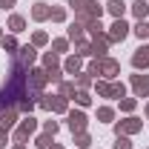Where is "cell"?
I'll list each match as a JSON object with an SVG mask.
<instances>
[{
  "label": "cell",
  "instance_id": "1",
  "mask_svg": "<svg viewBox=\"0 0 149 149\" xmlns=\"http://www.w3.org/2000/svg\"><path fill=\"white\" fill-rule=\"evenodd\" d=\"M100 15H103V9H100L95 0H83V6L74 12V20L83 23V26H89V23H95V20H100Z\"/></svg>",
  "mask_w": 149,
  "mask_h": 149
},
{
  "label": "cell",
  "instance_id": "2",
  "mask_svg": "<svg viewBox=\"0 0 149 149\" xmlns=\"http://www.w3.org/2000/svg\"><path fill=\"white\" fill-rule=\"evenodd\" d=\"M35 129H37V120L29 115V118H23V120L17 123V129L12 132V135H15V141H17V143H26V141H29V135H32Z\"/></svg>",
  "mask_w": 149,
  "mask_h": 149
},
{
  "label": "cell",
  "instance_id": "3",
  "mask_svg": "<svg viewBox=\"0 0 149 149\" xmlns=\"http://www.w3.org/2000/svg\"><path fill=\"white\" fill-rule=\"evenodd\" d=\"M97 63H100V74H103L106 80H112L115 74L120 72V63H118L115 57H97Z\"/></svg>",
  "mask_w": 149,
  "mask_h": 149
},
{
  "label": "cell",
  "instance_id": "4",
  "mask_svg": "<svg viewBox=\"0 0 149 149\" xmlns=\"http://www.w3.org/2000/svg\"><path fill=\"white\" fill-rule=\"evenodd\" d=\"M132 89L138 97H146L149 95V74H132Z\"/></svg>",
  "mask_w": 149,
  "mask_h": 149
},
{
  "label": "cell",
  "instance_id": "5",
  "mask_svg": "<svg viewBox=\"0 0 149 149\" xmlns=\"http://www.w3.org/2000/svg\"><path fill=\"white\" fill-rule=\"evenodd\" d=\"M17 123V106H6V109H0V126L3 129H12Z\"/></svg>",
  "mask_w": 149,
  "mask_h": 149
},
{
  "label": "cell",
  "instance_id": "6",
  "mask_svg": "<svg viewBox=\"0 0 149 149\" xmlns=\"http://www.w3.org/2000/svg\"><path fill=\"white\" fill-rule=\"evenodd\" d=\"M126 35H129V26H126V20H123V17L115 20V23H112V32H109V40H112V43H118V40H123Z\"/></svg>",
  "mask_w": 149,
  "mask_h": 149
},
{
  "label": "cell",
  "instance_id": "7",
  "mask_svg": "<svg viewBox=\"0 0 149 149\" xmlns=\"http://www.w3.org/2000/svg\"><path fill=\"white\" fill-rule=\"evenodd\" d=\"M69 129H72V135L86 132V115L83 112H69Z\"/></svg>",
  "mask_w": 149,
  "mask_h": 149
},
{
  "label": "cell",
  "instance_id": "8",
  "mask_svg": "<svg viewBox=\"0 0 149 149\" xmlns=\"http://www.w3.org/2000/svg\"><path fill=\"white\" fill-rule=\"evenodd\" d=\"M141 120L138 118H126V120H120L118 123V135H135V132H141Z\"/></svg>",
  "mask_w": 149,
  "mask_h": 149
},
{
  "label": "cell",
  "instance_id": "9",
  "mask_svg": "<svg viewBox=\"0 0 149 149\" xmlns=\"http://www.w3.org/2000/svg\"><path fill=\"white\" fill-rule=\"evenodd\" d=\"M132 66H135V69H146L149 66V46H141V49L132 55Z\"/></svg>",
  "mask_w": 149,
  "mask_h": 149
},
{
  "label": "cell",
  "instance_id": "10",
  "mask_svg": "<svg viewBox=\"0 0 149 149\" xmlns=\"http://www.w3.org/2000/svg\"><path fill=\"white\" fill-rule=\"evenodd\" d=\"M49 109L57 112V115H63V112L69 109V97H63V95H55V97H49Z\"/></svg>",
  "mask_w": 149,
  "mask_h": 149
},
{
  "label": "cell",
  "instance_id": "11",
  "mask_svg": "<svg viewBox=\"0 0 149 149\" xmlns=\"http://www.w3.org/2000/svg\"><path fill=\"white\" fill-rule=\"evenodd\" d=\"M17 52H20V55H17V60L23 63V66H32V63H35V57H37L35 46H20Z\"/></svg>",
  "mask_w": 149,
  "mask_h": 149
},
{
  "label": "cell",
  "instance_id": "12",
  "mask_svg": "<svg viewBox=\"0 0 149 149\" xmlns=\"http://www.w3.org/2000/svg\"><path fill=\"white\" fill-rule=\"evenodd\" d=\"M106 9H109V15L115 20H120V17H123V12H126V3H123V0H109Z\"/></svg>",
  "mask_w": 149,
  "mask_h": 149
},
{
  "label": "cell",
  "instance_id": "13",
  "mask_svg": "<svg viewBox=\"0 0 149 149\" xmlns=\"http://www.w3.org/2000/svg\"><path fill=\"white\" fill-rule=\"evenodd\" d=\"M80 66H83L80 55H72V57H66V63H63V69H66L69 74H80Z\"/></svg>",
  "mask_w": 149,
  "mask_h": 149
},
{
  "label": "cell",
  "instance_id": "14",
  "mask_svg": "<svg viewBox=\"0 0 149 149\" xmlns=\"http://www.w3.org/2000/svg\"><path fill=\"white\" fill-rule=\"evenodd\" d=\"M132 12H135V17H138V20H146L149 3H146V0H135V3H132Z\"/></svg>",
  "mask_w": 149,
  "mask_h": 149
},
{
  "label": "cell",
  "instance_id": "15",
  "mask_svg": "<svg viewBox=\"0 0 149 149\" xmlns=\"http://www.w3.org/2000/svg\"><path fill=\"white\" fill-rule=\"evenodd\" d=\"M49 15H52V9L46 3H35V9H32V17L35 20H49Z\"/></svg>",
  "mask_w": 149,
  "mask_h": 149
},
{
  "label": "cell",
  "instance_id": "16",
  "mask_svg": "<svg viewBox=\"0 0 149 149\" xmlns=\"http://www.w3.org/2000/svg\"><path fill=\"white\" fill-rule=\"evenodd\" d=\"M83 35H86V26L74 20L72 26H69V40H83Z\"/></svg>",
  "mask_w": 149,
  "mask_h": 149
},
{
  "label": "cell",
  "instance_id": "17",
  "mask_svg": "<svg viewBox=\"0 0 149 149\" xmlns=\"http://www.w3.org/2000/svg\"><path fill=\"white\" fill-rule=\"evenodd\" d=\"M74 55H80V57L95 55V52H92V43H86V40H74Z\"/></svg>",
  "mask_w": 149,
  "mask_h": 149
},
{
  "label": "cell",
  "instance_id": "18",
  "mask_svg": "<svg viewBox=\"0 0 149 149\" xmlns=\"http://www.w3.org/2000/svg\"><path fill=\"white\" fill-rule=\"evenodd\" d=\"M9 29L17 35V32H23V29H26V20L20 17V15H12V17H9Z\"/></svg>",
  "mask_w": 149,
  "mask_h": 149
},
{
  "label": "cell",
  "instance_id": "19",
  "mask_svg": "<svg viewBox=\"0 0 149 149\" xmlns=\"http://www.w3.org/2000/svg\"><path fill=\"white\" fill-rule=\"evenodd\" d=\"M95 92L100 95V97H112V83H106V80H97V83H95Z\"/></svg>",
  "mask_w": 149,
  "mask_h": 149
},
{
  "label": "cell",
  "instance_id": "20",
  "mask_svg": "<svg viewBox=\"0 0 149 149\" xmlns=\"http://www.w3.org/2000/svg\"><path fill=\"white\" fill-rule=\"evenodd\" d=\"M60 95H63V97H74V95H77L74 83H69V80H60Z\"/></svg>",
  "mask_w": 149,
  "mask_h": 149
},
{
  "label": "cell",
  "instance_id": "21",
  "mask_svg": "<svg viewBox=\"0 0 149 149\" xmlns=\"http://www.w3.org/2000/svg\"><path fill=\"white\" fill-rule=\"evenodd\" d=\"M112 118H115L112 106H100V109H97V120H103V123H112Z\"/></svg>",
  "mask_w": 149,
  "mask_h": 149
},
{
  "label": "cell",
  "instance_id": "22",
  "mask_svg": "<svg viewBox=\"0 0 149 149\" xmlns=\"http://www.w3.org/2000/svg\"><path fill=\"white\" fill-rule=\"evenodd\" d=\"M135 35L141 37V40L149 37V23H146V20H138V23H135Z\"/></svg>",
  "mask_w": 149,
  "mask_h": 149
},
{
  "label": "cell",
  "instance_id": "23",
  "mask_svg": "<svg viewBox=\"0 0 149 149\" xmlns=\"http://www.w3.org/2000/svg\"><path fill=\"white\" fill-rule=\"evenodd\" d=\"M0 43H3V49H6V52H12V55H15V52L20 49V46H17V40H15V37H6V35H3V40H0Z\"/></svg>",
  "mask_w": 149,
  "mask_h": 149
},
{
  "label": "cell",
  "instance_id": "24",
  "mask_svg": "<svg viewBox=\"0 0 149 149\" xmlns=\"http://www.w3.org/2000/svg\"><path fill=\"white\" fill-rule=\"evenodd\" d=\"M74 143H77V146H92V138H89V135H86V132H77V135H74Z\"/></svg>",
  "mask_w": 149,
  "mask_h": 149
},
{
  "label": "cell",
  "instance_id": "25",
  "mask_svg": "<svg viewBox=\"0 0 149 149\" xmlns=\"http://www.w3.org/2000/svg\"><path fill=\"white\" fill-rule=\"evenodd\" d=\"M74 100H77V103H80V106H89V103H92V95L86 92V89H80V92L74 95Z\"/></svg>",
  "mask_w": 149,
  "mask_h": 149
},
{
  "label": "cell",
  "instance_id": "26",
  "mask_svg": "<svg viewBox=\"0 0 149 149\" xmlns=\"http://www.w3.org/2000/svg\"><path fill=\"white\" fill-rule=\"evenodd\" d=\"M35 146H37V149H49V146H52V135H49V132H46V135H40V138L35 141Z\"/></svg>",
  "mask_w": 149,
  "mask_h": 149
},
{
  "label": "cell",
  "instance_id": "27",
  "mask_svg": "<svg viewBox=\"0 0 149 149\" xmlns=\"http://www.w3.org/2000/svg\"><path fill=\"white\" fill-rule=\"evenodd\" d=\"M43 69H46V72L57 69V55H46V57H43Z\"/></svg>",
  "mask_w": 149,
  "mask_h": 149
},
{
  "label": "cell",
  "instance_id": "28",
  "mask_svg": "<svg viewBox=\"0 0 149 149\" xmlns=\"http://www.w3.org/2000/svg\"><path fill=\"white\" fill-rule=\"evenodd\" d=\"M89 83H92V74H89V72H80V74H77V86H80V89H86Z\"/></svg>",
  "mask_w": 149,
  "mask_h": 149
},
{
  "label": "cell",
  "instance_id": "29",
  "mask_svg": "<svg viewBox=\"0 0 149 149\" xmlns=\"http://www.w3.org/2000/svg\"><path fill=\"white\" fill-rule=\"evenodd\" d=\"M115 149H132L129 138H126V135H118V141H115Z\"/></svg>",
  "mask_w": 149,
  "mask_h": 149
},
{
  "label": "cell",
  "instance_id": "30",
  "mask_svg": "<svg viewBox=\"0 0 149 149\" xmlns=\"http://www.w3.org/2000/svg\"><path fill=\"white\" fill-rule=\"evenodd\" d=\"M46 40H49V35H46V32H35V37H32V46H43Z\"/></svg>",
  "mask_w": 149,
  "mask_h": 149
},
{
  "label": "cell",
  "instance_id": "31",
  "mask_svg": "<svg viewBox=\"0 0 149 149\" xmlns=\"http://www.w3.org/2000/svg\"><path fill=\"white\" fill-rule=\"evenodd\" d=\"M126 95V86L123 83H112V97H123Z\"/></svg>",
  "mask_w": 149,
  "mask_h": 149
},
{
  "label": "cell",
  "instance_id": "32",
  "mask_svg": "<svg viewBox=\"0 0 149 149\" xmlns=\"http://www.w3.org/2000/svg\"><path fill=\"white\" fill-rule=\"evenodd\" d=\"M135 103H138L135 97H123V100H120V109H123V112H132V109H135Z\"/></svg>",
  "mask_w": 149,
  "mask_h": 149
},
{
  "label": "cell",
  "instance_id": "33",
  "mask_svg": "<svg viewBox=\"0 0 149 149\" xmlns=\"http://www.w3.org/2000/svg\"><path fill=\"white\" fill-rule=\"evenodd\" d=\"M49 17L55 20V23H60V20L66 17V12H63V9H60V6H57V9H52V15H49Z\"/></svg>",
  "mask_w": 149,
  "mask_h": 149
},
{
  "label": "cell",
  "instance_id": "34",
  "mask_svg": "<svg viewBox=\"0 0 149 149\" xmlns=\"http://www.w3.org/2000/svg\"><path fill=\"white\" fill-rule=\"evenodd\" d=\"M66 46H69V40H63V37L52 43V49H55V52H66Z\"/></svg>",
  "mask_w": 149,
  "mask_h": 149
},
{
  "label": "cell",
  "instance_id": "35",
  "mask_svg": "<svg viewBox=\"0 0 149 149\" xmlns=\"http://www.w3.org/2000/svg\"><path fill=\"white\" fill-rule=\"evenodd\" d=\"M43 129L49 132V135H55V132H57V123H55V120H46V123H43Z\"/></svg>",
  "mask_w": 149,
  "mask_h": 149
},
{
  "label": "cell",
  "instance_id": "36",
  "mask_svg": "<svg viewBox=\"0 0 149 149\" xmlns=\"http://www.w3.org/2000/svg\"><path fill=\"white\" fill-rule=\"evenodd\" d=\"M6 143H9V129L0 126V146H6Z\"/></svg>",
  "mask_w": 149,
  "mask_h": 149
},
{
  "label": "cell",
  "instance_id": "37",
  "mask_svg": "<svg viewBox=\"0 0 149 149\" xmlns=\"http://www.w3.org/2000/svg\"><path fill=\"white\" fill-rule=\"evenodd\" d=\"M15 6V0H0V9H12Z\"/></svg>",
  "mask_w": 149,
  "mask_h": 149
},
{
  "label": "cell",
  "instance_id": "38",
  "mask_svg": "<svg viewBox=\"0 0 149 149\" xmlns=\"http://www.w3.org/2000/svg\"><path fill=\"white\" fill-rule=\"evenodd\" d=\"M69 6H74V9H80V6H83V0H69Z\"/></svg>",
  "mask_w": 149,
  "mask_h": 149
},
{
  "label": "cell",
  "instance_id": "39",
  "mask_svg": "<svg viewBox=\"0 0 149 149\" xmlns=\"http://www.w3.org/2000/svg\"><path fill=\"white\" fill-rule=\"evenodd\" d=\"M12 149H26V143H15V146H12Z\"/></svg>",
  "mask_w": 149,
  "mask_h": 149
},
{
  "label": "cell",
  "instance_id": "40",
  "mask_svg": "<svg viewBox=\"0 0 149 149\" xmlns=\"http://www.w3.org/2000/svg\"><path fill=\"white\" fill-rule=\"evenodd\" d=\"M52 149H63V146H60V143H52Z\"/></svg>",
  "mask_w": 149,
  "mask_h": 149
},
{
  "label": "cell",
  "instance_id": "41",
  "mask_svg": "<svg viewBox=\"0 0 149 149\" xmlns=\"http://www.w3.org/2000/svg\"><path fill=\"white\" fill-rule=\"evenodd\" d=\"M146 115H149V103H146Z\"/></svg>",
  "mask_w": 149,
  "mask_h": 149
},
{
  "label": "cell",
  "instance_id": "42",
  "mask_svg": "<svg viewBox=\"0 0 149 149\" xmlns=\"http://www.w3.org/2000/svg\"><path fill=\"white\" fill-rule=\"evenodd\" d=\"M0 40H3V32H0Z\"/></svg>",
  "mask_w": 149,
  "mask_h": 149
}]
</instances>
